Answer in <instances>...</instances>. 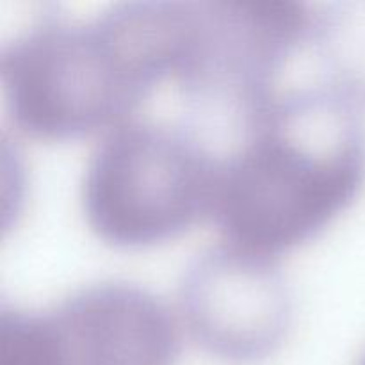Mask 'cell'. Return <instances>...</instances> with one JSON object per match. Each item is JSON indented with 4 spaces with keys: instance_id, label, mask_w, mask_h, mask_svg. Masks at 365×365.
Segmentation results:
<instances>
[{
    "instance_id": "5",
    "label": "cell",
    "mask_w": 365,
    "mask_h": 365,
    "mask_svg": "<svg viewBox=\"0 0 365 365\" xmlns=\"http://www.w3.org/2000/svg\"><path fill=\"white\" fill-rule=\"evenodd\" d=\"M175 314L182 334L200 348L246 364L284 346L294 323V302L278 264L216 245L182 277Z\"/></svg>"
},
{
    "instance_id": "4",
    "label": "cell",
    "mask_w": 365,
    "mask_h": 365,
    "mask_svg": "<svg viewBox=\"0 0 365 365\" xmlns=\"http://www.w3.org/2000/svg\"><path fill=\"white\" fill-rule=\"evenodd\" d=\"M175 309L139 285H84L45 309L4 307L0 365H173Z\"/></svg>"
},
{
    "instance_id": "3",
    "label": "cell",
    "mask_w": 365,
    "mask_h": 365,
    "mask_svg": "<svg viewBox=\"0 0 365 365\" xmlns=\"http://www.w3.org/2000/svg\"><path fill=\"white\" fill-rule=\"evenodd\" d=\"M220 159L185 128L138 116L100 135L78 207L103 245L141 250L209 220Z\"/></svg>"
},
{
    "instance_id": "1",
    "label": "cell",
    "mask_w": 365,
    "mask_h": 365,
    "mask_svg": "<svg viewBox=\"0 0 365 365\" xmlns=\"http://www.w3.org/2000/svg\"><path fill=\"white\" fill-rule=\"evenodd\" d=\"M220 159L210 217L217 245L278 264L327 230L365 178L360 109L317 82L278 88L250 109Z\"/></svg>"
},
{
    "instance_id": "6",
    "label": "cell",
    "mask_w": 365,
    "mask_h": 365,
    "mask_svg": "<svg viewBox=\"0 0 365 365\" xmlns=\"http://www.w3.org/2000/svg\"><path fill=\"white\" fill-rule=\"evenodd\" d=\"M360 365H365V356H364V360H362V364H360Z\"/></svg>"
},
{
    "instance_id": "2",
    "label": "cell",
    "mask_w": 365,
    "mask_h": 365,
    "mask_svg": "<svg viewBox=\"0 0 365 365\" xmlns=\"http://www.w3.org/2000/svg\"><path fill=\"white\" fill-rule=\"evenodd\" d=\"M0 91L14 130L46 143L102 135L148 98L98 14L32 18L2 45Z\"/></svg>"
}]
</instances>
